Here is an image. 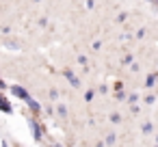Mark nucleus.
Segmentation results:
<instances>
[{"label": "nucleus", "mask_w": 158, "mask_h": 147, "mask_svg": "<svg viewBox=\"0 0 158 147\" xmlns=\"http://www.w3.org/2000/svg\"><path fill=\"white\" fill-rule=\"evenodd\" d=\"M28 128H31V132H33V138H35V143H41L44 141V136H46V128L37 121V115H28Z\"/></svg>", "instance_id": "f257e3e1"}, {"label": "nucleus", "mask_w": 158, "mask_h": 147, "mask_svg": "<svg viewBox=\"0 0 158 147\" xmlns=\"http://www.w3.org/2000/svg\"><path fill=\"white\" fill-rule=\"evenodd\" d=\"M24 104L28 106V112H31V115H41V112H44V106H41L33 95H28V97L24 100Z\"/></svg>", "instance_id": "f03ea898"}, {"label": "nucleus", "mask_w": 158, "mask_h": 147, "mask_svg": "<svg viewBox=\"0 0 158 147\" xmlns=\"http://www.w3.org/2000/svg\"><path fill=\"white\" fill-rule=\"evenodd\" d=\"M63 76L67 78V82H69V87H74V89H78V87L82 84V82H80V78H78V76H76V74H74L72 69H65V71H63Z\"/></svg>", "instance_id": "7ed1b4c3"}, {"label": "nucleus", "mask_w": 158, "mask_h": 147, "mask_svg": "<svg viewBox=\"0 0 158 147\" xmlns=\"http://www.w3.org/2000/svg\"><path fill=\"white\" fill-rule=\"evenodd\" d=\"M11 93H13L18 100H22V102H24V100L31 95V93L26 91V87H22V84H13V87H11Z\"/></svg>", "instance_id": "20e7f679"}, {"label": "nucleus", "mask_w": 158, "mask_h": 147, "mask_svg": "<svg viewBox=\"0 0 158 147\" xmlns=\"http://www.w3.org/2000/svg\"><path fill=\"white\" fill-rule=\"evenodd\" d=\"M0 110H2V112H7V115H11V112H13V106H11V102H9L7 97H2V100H0Z\"/></svg>", "instance_id": "39448f33"}, {"label": "nucleus", "mask_w": 158, "mask_h": 147, "mask_svg": "<svg viewBox=\"0 0 158 147\" xmlns=\"http://www.w3.org/2000/svg\"><path fill=\"white\" fill-rule=\"evenodd\" d=\"M156 78H158V74H147V78H145V89H154L156 87Z\"/></svg>", "instance_id": "423d86ee"}, {"label": "nucleus", "mask_w": 158, "mask_h": 147, "mask_svg": "<svg viewBox=\"0 0 158 147\" xmlns=\"http://www.w3.org/2000/svg\"><path fill=\"white\" fill-rule=\"evenodd\" d=\"M102 143H104V145H115V143H117V134H115V132H108Z\"/></svg>", "instance_id": "0eeeda50"}, {"label": "nucleus", "mask_w": 158, "mask_h": 147, "mask_svg": "<svg viewBox=\"0 0 158 147\" xmlns=\"http://www.w3.org/2000/svg\"><path fill=\"white\" fill-rule=\"evenodd\" d=\"M67 112H69V110H67L65 104H56V115H59V117H67Z\"/></svg>", "instance_id": "6e6552de"}, {"label": "nucleus", "mask_w": 158, "mask_h": 147, "mask_svg": "<svg viewBox=\"0 0 158 147\" xmlns=\"http://www.w3.org/2000/svg\"><path fill=\"white\" fill-rule=\"evenodd\" d=\"M126 97H128V95H126L123 89H117V91H115V100H117V102H126Z\"/></svg>", "instance_id": "1a4fd4ad"}, {"label": "nucleus", "mask_w": 158, "mask_h": 147, "mask_svg": "<svg viewBox=\"0 0 158 147\" xmlns=\"http://www.w3.org/2000/svg\"><path fill=\"white\" fill-rule=\"evenodd\" d=\"M152 130H154V125H152L149 121H145V123L141 125V132H143V134H152Z\"/></svg>", "instance_id": "9d476101"}, {"label": "nucleus", "mask_w": 158, "mask_h": 147, "mask_svg": "<svg viewBox=\"0 0 158 147\" xmlns=\"http://www.w3.org/2000/svg\"><path fill=\"white\" fill-rule=\"evenodd\" d=\"M126 102H128V104H136V102H139V93H130V95L126 97Z\"/></svg>", "instance_id": "9b49d317"}, {"label": "nucleus", "mask_w": 158, "mask_h": 147, "mask_svg": "<svg viewBox=\"0 0 158 147\" xmlns=\"http://www.w3.org/2000/svg\"><path fill=\"white\" fill-rule=\"evenodd\" d=\"M93 97H95V91H93V89H89V91L85 93V102H91Z\"/></svg>", "instance_id": "f8f14e48"}, {"label": "nucleus", "mask_w": 158, "mask_h": 147, "mask_svg": "<svg viewBox=\"0 0 158 147\" xmlns=\"http://www.w3.org/2000/svg\"><path fill=\"white\" fill-rule=\"evenodd\" d=\"M108 119H110V123H119V121H121V115H119V112H113Z\"/></svg>", "instance_id": "ddd939ff"}, {"label": "nucleus", "mask_w": 158, "mask_h": 147, "mask_svg": "<svg viewBox=\"0 0 158 147\" xmlns=\"http://www.w3.org/2000/svg\"><path fill=\"white\" fill-rule=\"evenodd\" d=\"M5 48H9V50H20V46H18L15 41H7V43H5Z\"/></svg>", "instance_id": "4468645a"}, {"label": "nucleus", "mask_w": 158, "mask_h": 147, "mask_svg": "<svg viewBox=\"0 0 158 147\" xmlns=\"http://www.w3.org/2000/svg\"><path fill=\"white\" fill-rule=\"evenodd\" d=\"M50 100H52V102L59 100V91H56V89H50Z\"/></svg>", "instance_id": "2eb2a0df"}, {"label": "nucleus", "mask_w": 158, "mask_h": 147, "mask_svg": "<svg viewBox=\"0 0 158 147\" xmlns=\"http://www.w3.org/2000/svg\"><path fill=\"white\" fill-rule=\"evenodd\" d=\"M143 100H145V104H147V106H152V104L156 102V95H147V97H143Z\"/></svg>", "instance_id": "dca6fc26"}, {"label": "nucleus", "mask_w": 158, "mask_h": 147, "mask_svg": "<svg viewBox=\"0 0 158 147\" xmlns=\"http://www.w3.org/2000/svg\"><path fill=\"white\" fill-rule=\"evenodd\" d=\"M78 63H80V65H85V67H87V63H89V59H87V56H85V54H80V56H78Z\"/></svg>", "instance_id": "f3484780"}, {"label": "nucleus", "mask_w": 158, "mask_h": 147, "mask_svg": "<svg viewBox=\"0 0 158 147\" xmlns=\"http://www.w3.org/2000/svg\"><path fill=\"white\" fill-rule=\"evenodd\" d=\"M98 93L106 95V93H108V87H106V84H100V87H98Z\"/></svg>", "instance_id": "a211bd4d"}, {"label": "nucleus", "mask_w": 158, "mask_h": 147, "mask_svg": "<svg viewBox=\"0 0 158 147\" xmlns=\"http://www.w3.org/2000/svg\"><path fill=\"white\" fill-rule=\"evenodd\" d=\"M132 61H134V59H132V54H126V56H123V65H130Z\"/></svg>", "instance_id": "6ab92c4d"}, {"label": "nucleus", "mask_w": 158, "mask_h": 147, "mask_svg": "<svg viewBox=\"0 0 158 147\" xmlns=\"http://www.w3.org/2000/svg\"><path fill=\"white\" fill-rule=\"evenodd\" d=\"M143 37H145V28H139L136 31V39H143Z\"/></svg>", "instance_id": "aec40b11"}, {"label": "nucleus", "mask_w": 158, "mask_h": 147, "mask_svg": "<svg viewBox=\"0 0 158 147\" xmlns=\"http://www.w3.org/2000/svg\"><path fill=\"white\" fill-rule=\"evenodd\" d=\"M7 89H9V87H7V82H5L2 78H0V91H7Z\"/></svg>", "instance_id": "412c9836"}, {"label": "nucleus", "mask_w": 158, "mask_h": 147, "mask_svg": "<svg viewBox=\"0 0 158 147\" xmlns=\"http://www.w3.org/2000/svg\"><path fill=\"white\" fill-rule=\"evenodd\" d=\"M126 18H128L126 13H119V15H117V22H126Z\"/></svg>", "instance_id": "4be33fe9"}, {"label": "nucleus", "mask_w": 158, "mask_h": 147, "mask_svg": "<svg viewBox=\"0 0 158 147\" xmlns=\"http://www.w3.org/2000/svg\"><path fill=\"white\" fill-rule=\"evenodd\" d=\"M85 5H87V9H93V7H95V2H93V0H87Z\"/></svg>", "instance_id": "5701e85b"}, {"label": "nucleus", "mask_w": 158, "mask_h": 147, "mask_svg": "<svg viewBox=\"0 0 158 147\" xmlns=\"http://www.w3.org/2000/svg\"><path fill=\"white\" fill-rule=\"evenodd\" d=\"M117 89H123V82H121V80H117V82H115V91H117Z\"/></svg>", "instance_id": "b1692460"}, {"label": "nucleus", "mask_w": 158, "mask_h": 147, "mask_svg": "<svg viewBox=\"0 0 158 147\" xmlns=\"http://www.w3.org/2000/svg\"><path fill=\"white\" fill-rule=\"evenodd\" d=\"M149 2H152V5H156V7H158V0H149Z\"/></svg>", "instance_id": "393cba45"}, {"label": "nucleus", "mask_w": 158, "mask_h": 147, "mask_svg": "<svg viewBox=\"0 0 158 147\" xmlns=\"http://www.w3.org/2000/svg\"><path fill=\"white\" fill-rule=\"evenodd\" d=\"M154 143H156V145H158V134H156V138H154Z\"/></svg>", "instance_id": "a878e982"}, {"label": "nucleus", "mask_w": 158, "mask_h": 147, "mask_svg": "<svg viewBox=\"0 0 158 147\" xmlns=\"http://www.w3.org/2000/svg\"><path fill=\"white\" fill-rule=\"evenodd\" d=\"M156 84H158V78H156Z\"/></svg>", "instance_id": "bb28decb"}, {"label": "nucleus", "mask_w": 158, "mask_h": 147, "mask_svg": "<svg viewBox=\"0 0 158 147\" xmlns=\"http://www.w3.org/2000/svg\"><path fill=\"white\" fill-rule=\"evenodd\" d=\"M35 2H39V0H35Z\"/></svg>", "instance_id": "cd10ccee"}, {"label": "nucleus", "mask_w": 158, "mask_h": 147, "mask_svg": "<svg viewBox=\"0 0 158 147\" xmlns=\"http://www.w3.org/2000/svg\"><path fill=\"white\" fill-rule=\"evenodd\" d=\"M147 2H149V0H147Z\"/></svg>", "instance_id": "c85d7f7f"}]
</instances>
